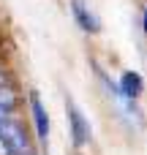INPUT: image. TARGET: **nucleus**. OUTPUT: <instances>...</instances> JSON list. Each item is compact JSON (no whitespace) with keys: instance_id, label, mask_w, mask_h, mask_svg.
<instances>
[{"instance_id":"nucleus-1","label":"nucleus","mask_w":147,"mask_h":155,"mask_svg":"<svg viewBox=\"0 0 147 155\" xmlns=\"http://www.w3.org/2000/svg\"><path fill=\"white\" fill-rule=\"evenodd\" d=\"M0 139L5 142V147L11 150V155H35L27 131L16 120H3L0 123Z\"/></svg>"},{"instance_id":"nucleus-2","label":"nucleus","mask_w":147,"mask_h":155,"mask_svg":"<svg viewBox=\"0 0 147 155\" xmlns=\"http://www.w3.org/2000/svg\"><path fill=\"white\" fill-rule=\"evenodd\" d=\"M65 112H68V125H71V139H74V144H76V147L87 144L90 136H93V131H90V123L85 120L82 109L68 98V101H65Z\"/></svg>"},{"instance_id":"nucleus-3","label":"nucleus","mask_w":147,"mask_h":155,"mask_svg":"<svg viewBox=\"0 0 147 155\" xmlns=\"http://www.w3.org/2000/svg\"><path fill=\"white\" fill-rule=\"evenodd\" d=\"M71 14H74L76 25H79L85 33H98V30H101V19H98V14L90 8L87 0H71Z\"/></svg>"},{"instance_id":"nucleus-4","label":"nucleus","mask_w":147,"mask_h":155,"mask_svg":"<svg viewBox=\"0 0 147 155\" xmlns=\"http://www.w3.org/2000/svg\"><path fill=\"white\" fill-rule=\"evenodd\" d=\"M30 112H33V125H35L38 142H46L49 139V114H46V106L41 104L38 93H30Z\"/></svg>"},{"instance_id":"nucleus-5","label":"nucleus","mask_w":147,"mask_h":155,"mask_svg":"<svg viewBox=\"0 0 147 155\" xmlns=\"http://www.w3.org/2000/svg\"><path fill=\"white\" fill-rule=\"evenodd\" d=\"M142 90H145V82H142V76L136 71H125L120 76V82H117V95L125 98V101H136L142 95Z\"/></svg>"},{"instance_id":"nucleus-6","label":"nucleus","mask_w":147,"mask_h":155,"mask_svg":"<svg viewBox=\"0 0 147 155\" xmlns=\"http://www.w3.org/2000/svg\"><path fill=\"white\" fill-rule=\"evenodd\" d=\"M14 104H16L14 90H11V87H0V123H3V120H11Z\"/></svg>"},{"instance_id":"nucleus-7","label":"nucleus","mask_w":147,"mask_h":155,"mask_svg":"<svg viewBox=\"0 0 147 155\" xmlns=\"http://www.w3.org/2000/svg\"><path fill=\"white\" fill-rule=\"evenodd\" d=\"M0 155H11V150L5 147V142H3V139H0Z\"/></svg>"},{"instance_id":"nucleus-8","label":"nucleus","mask_w":147,"mask_h":155,"mask_svg":"<svg viewBox=\"0 0 147 155\" xmlns=\"http://www.w3.org/2000/svg\"><path fill=\"white\" fill-rule=\"evenodd\" d=\"M142 27H145V33H147V5H145V11H142Z\"/></svg>"}]
</instances>
